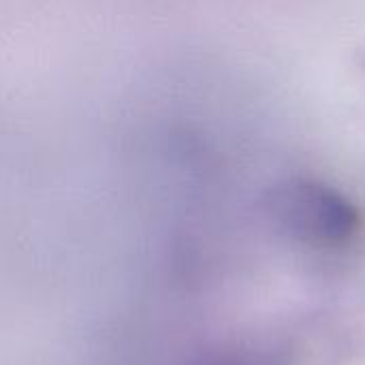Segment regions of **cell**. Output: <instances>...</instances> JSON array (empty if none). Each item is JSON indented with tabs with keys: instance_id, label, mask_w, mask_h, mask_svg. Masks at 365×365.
Returning <instances> with one entry per match:
<instances>
[{
	"instance_id": "cell-1",
	"label": "cell",
	"mask_w": 365,
	"mask_h": 365,
	"mask_svg": "<svg viewBox=\"0 0 365 365\" xmlns=\"http://www.w3.org/2000/svg\"><path fill=\"white\" fill-rule=\"evenodd\" d=\"M269 212L284 237L312 250H340L351 246L361 231L357 207L338 190L293 180L269 197Z\"/></svg>"
},
{
	"instance_id": "cell-2",
	"label": "cell",
	"mask_w": 365,
	"mask_h": 365,
	"mask_svg": "<svg viewBox=\"0 0 365 365\" xmlns=\"http://www.w3.org/2000/svg\"><path fill=\"white\" fill-rule=\"evenodd\" d=\"M201 365H284L276 353L263 349H235L218 353Z\"/></svg>"
}]
</instances>
